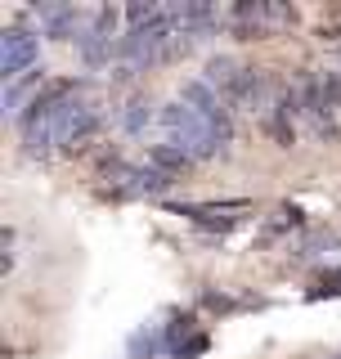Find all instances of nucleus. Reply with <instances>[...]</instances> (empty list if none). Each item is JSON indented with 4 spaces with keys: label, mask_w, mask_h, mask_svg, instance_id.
Returning <instances> with one entry per match:
<instances>
[{
    "label": "nucleus",
    "mask_w": 341,
    "mask_h": 359,
    "mask_svg": "<svg viewBox=\"0 0 341 359\" xmlns=\"http://www.w3.org/2000/svg\"><path fill=\"white\" fill-rule=\"evenodd\" d=\"M157 121H162V130L170 135L166 144H175L180 153H189L193 162H207V157L225 153L229 149V135L225 126H215V121H207L198 108H189L185 99H175V104H166L162 112H157Z\"/></svg>",
    "instance_id": "1"
},
{
    "label": "nucleus",
    "mask_w": 341,
    "mask_h": 359,
    "mask_svg": "<svg viewBox=\"0 0 341 359\" xmlns=\"http://www.w3.org/2000/svg\"><path fill=\"white\" fill-rule=\"evenodd\" d=\"M297 22V9L292 5H269V0H247V5H234L225 14V27L243 41H265V36H279L283 27Z\"/></svg>",
    "instance_id": "2"
},
{
    "label": "nucleus",
    "mask_w": 341,
    "mask_h": 359,
    "mask_svg": "<svg viewBox=\"0 0 341 359\" xmlns=\"http://www.w3.org/2000/svg\"><path fill=\"white\" fill-rule=\"evenodd\" d=\"M41 59V41L32 36V32L22 27H9L5 36H0V72H5V81H14V76H22L32 63Z\"/></svg>",
    "instance_id": "3"
},
{
    "label": "nucleus",
    "mask_w": 341,
    "mask_h": 359,
    "mask_svg": "<svg viewBox=\"0 0 341 359\" xmlns=\"http://www.w3.org/2000/svg\"><path fill=\"white\" fill-rule=\"evenodd\" d=\"M180 99H185L189 108H198L207 121H215V126H225V130H234V117H229V104H225V95L215 90L211 81H202V76H193V81L180 86Z\"/></svg>",
    "instance_id": "4"
},
{
    "label": "nucleus",
    "mask_w": 341,
    "mask_h": 359,
    "mask_svg": "<svg viewBox=\"0 0 341 359\" xmlns=\"http://www.w3.org/2000/svg\"><path fill=\"white\" fill-rule=\"evenodd\" d=\"M189 162H193V157H189V153H180L175 144H153V149H149V166H157V171H166V175L185 171Z\"/></svg>",
    "instance_id": "5"
},
{
    "label": "nucleus",
    "mask_w": 341,
    "mask_h": 359,
    "mask_svg": "<svg viewBox=\"0 0 341 359\" xmlns=\"http://www.w3.org/2000/svg\"><path fill=\"white\" fill-rule=\"evenodd\" d=\"M149 117H153V104H149V99H131V104H126V112H121V126H126V130H144V126H149Z\"/></svg>",
    "instance_id": "6"
}]
</instances>
